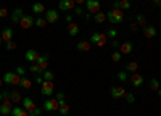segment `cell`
<instances>
[{"mask_svg":"<svg viewBox=\"0 0 161 116\" xmlns=\"http://www.w3.org/2000/svg\"><path fill=\"white\" fill-rule=\"evenodd\" d=\"M11 108H13V103H11L10 98H3L2 102H0V114L8 116L11 113Z\"/></svg>","mask_w":161,"mask_h":116,"instance_id":"8992f818","label":"cell"},{"mask_svg":"<svg viewBox=\"0 0 161 116\" xmlns=\"http://www.w3.org/2000/svg\"><path fill=\"white\" fill-rule=\"evenodd\" d=\"M113 48H119V42L116 41V39H113Z\"/></svg>","mask_w":161,"mask_h":116,"instance_id":"bcb514c9","label":"cell"},{"mask_svg":"<svg viewBox=\"0 0 161 116\" xmlns=\"http://www.w3.org/2000/svg\"><path fill=\"white\" fill-rule=\"evenodd\" d=\"M64 21L68 23V24H69V23H73V15H71V13H68V15L64 16Z\"/></svg>","mask_w":161,"mask_h":116,"instance_id":"7bdbcfd3","label":"cell"},{"mask_svg":"<svg viewBox=\"0 0 161 116\" xmlns=\"http://www.w3.org/2000/svg\"><path fill=\"white\" fill-rule=\"evenodd\" d=\"M150 89H152V90H155V92H158V90H159V84H158V79H155V77H153V79L150 81Z\"/></svg>","mask_w":161,"mask_h":116,"instance_id":"e575fe53","label":"cell"},{"mask_svg":"<svg viewBox=\"0 0 161 116\" xmlns=\"http://www.w3.org/2000/svg\"><path fill=\"white\" fill-rule=\"evenodd\" d=\"M116 36H118V31H116L114 28H110L108 31H106V37H111V39H116Z\"/></svg>","mask_w":161,"mask_h":116,"instance_id":"8d00e7d4","label":"cell"},{"mask_svg":"<svg viewBox=\"0 0 161 116\" xmlns=\"http://www.w3.org/2000/svg\"><path fill=\"white\" fill-rule=\"evenodd\" d=\"M68 34H69L71 37H76V36L79 34V26H77L76 23H69V24H68Z\"/></svg>","mask_w":161,"mask_h":116,"instance_id":"603a6c76","label":"cell"},{"mask_svg":"<svg viewBox=\"0 0 161 116\" xmlns=\"http://www.w3.org/2000/svg\"><path fill=\"white\" fill-rule=\"evenodd\" d=\"M44 82V77H40V76H36V84H42Z\"/></svg>","mask_w":161,"mask_h":116,"instance_id":"ee69618b","label":"cell"},{"mask_svg":"<svg viewBox=\"0 0 161 116\" xmlns=\"http://www.w3.org/2000/svg\"><path fill=\"white\" fill-rule=\"evenodd\" d=\"M60 19V13L57 10H45V21L53 24V23H57Z\"/></svg>","mask_w":161,"mask_h":116,"instance_id":"9c48e42d","label":"cell"},{"mask_svg":"<svg viewBox=\"0 0 161 116\" xmlns=\"http://www.w3.org/2000/svg\"><path fill=\"white\" fill-rule=\"evenodd\" d=\"M137 69H139V63H137V61H130V63L126 64V69H124V71H126V73H136Z\"/></svg>","mask_w":161,"mask_h":116,"instance_id":"cb8c5ba5","label":"cell"},{"mask_svg":"<svg viewBox=\"0 0 161 116\" xmlns=\"http://www.w3.org/2000/svg\"><path fill=\"white\" fill-rule=\"evenodd\" d=\"M121 57H123V55H121V53H119V50H114V52H113V53H111V60H113L114 63H118V61L121 60Z\"/></svg>","mask_w":161,"mask_h":116,"instance_id":"d590c367","label":"cell"},{"mask_svg":"<svg viewBox=\"0 0 161 116\" xmlns=\"http://www.w3.org/2000/svg\"><path fill=\"white\" fill-rule=\"evenodd\" d=\"M76 48H77L79 52H89V50H90V42L82 41V42H79V44L76 45Z\"/></svg>","mask_w":161,"mask_h":116,"instance_id":"d4e9b609","label":"cell"},{"mask_svg":"<svg viewBox=\"0 0 161 116\" xmlns=\"http://www.w3.org/2000/svg\"><path fill=\"white\" fill-rule=\"evenodd\" d=\"M57 111H60L61 116H68L69 114V105L64 100H58V110Z\"/></svg>","mask_w":161,"mask_h":116,"instance_id":"9a60e30c","label":"cell"},{"mask_svg":"<svg viewBox=\"0 0 161 116\" xmlns=\"http://www.w3.org/2000/svg\"><path fill=\"white\" fill-rule=\"evenodd\" d=\"M36 63H37L39 66L45 71V69L48 68V55H40V57L37 58V61H36Z\"/></svg>","mask_w":161,"mask_h":116,"instance_id":"d6986e66","label":"cell"},{"mask_svg":"<svg viewBox=\"0 0 161 116\" xmlns=\"http://www.w3.org/2000/svg\"><path fill=\"white\" fill-rule=\"evenodd\" d=\"M8 16V10L7 8H0V18H5Z\"/></svg>","mask_w":161,"mask_h":116,"instance_id":"60d3db41","label":"cell"},{"mask_svg":"<svg viewBox=\"0 0 161 116\" xmlns=\"http://www.w3.org/2000/svg\"><path fill=\"white\" fill-rule=\"evenodd\" d=\"M130 81H132V86H134V87H140V86L143 84V77H142L139 73H132Z\"/></svg>","mask_w":161,"mask_h":116,"instance_id":"e0dca14e","label":"cell"},{"mask_svg":"<svg viewBox=\"0 0 161 116\" xmlns=\"http://www.w3.org/2000/svg\"><path fill=\"white\" fill-rule=\"evenodd\" d=\"M136 23H137L139 26H142V28H145V26H147V19H145V16L142 15V13H137V16H136Z\"/></svg>","mask_w":161,"mask_h":116,"instance_id":"4dcf8cb0","label":"cell"},{"mask_svg":"<svg viewBox=\"0 0 161 116\" xmlns=\"http://www.w3.org/2000/svg\"><path fill=\"white\" fill-rule=\"evenodd\" d=\"M93 18H95V21H97L98 24H102V23H105V21H106V15H105L103 11L95 13V15H93Z\"/></svg>","mask_w":161,"mask_h":116,"instance_id":"f1b7e54d","label":"cell"},{"mask_svg":"<svg viewBox=\"0 0 161 116\" xmlns=\"http://www.w3.org/2000/svg\"><path fill=\"white\" fill-rule=\"evenodd\" d=\"M23 108L28 111V113H31V111H34L37 107L34 105V102H32L29 97H24V98H23Z\"/></svg>","mask_w":161,"mask_h":116,"instance_id":"2e32d148","label":"cell"},{"mask_svg":"<svg viewBox=\"0 0 161 116\" xmlns=\"http://www.w3.org/2000/svg\"><path fill=\"white\" fill-rule=\"evenodd\" d=\"M74 13H76L77 16H80V15H82V13H84V10L80 8V7H74Z\"/></svg>","mask_w":161,"mask_h":116,"instance_id":"b9f144b4","label":"cell"},{"mask_svg":"<svg viewBox=\"0 0 161 116\" xmlns=\"http://www.w3.org/2000/svg\"><path fill=\"white\" fill-rule=\"evenodd\" d=\"M23 15H24V13H23V10H21V8H16L15 11H13V13H11V21H13V23H15V24H18Z\"/></svg>","mask_w":161,"mask_h":116,"instance_id":"7402d4cb","label":"cell"},{"mask_svg":"<svg viewBox=\"0 0 161 116\" xmlns=\"http://www.w3.org/2000/svg\"><path fill=\"white\" fill-rule=\"evenodd\" d=\"M127 77H129V76H127L126 71H119V73H118V81H119V82H126Z\"/></svg>","mask_w":161,"mask_h":116,"instance_id":"836d02e7","label":"cell"},{"mask_svg":"<svg viewBox=\"0 0 161 116\" xmlns=\"http://www.w3.org/2000/svg\"><path fill=\"white\" fill-rule=\"evenodd\" d=\"M153 3H155L156 7H159V5H161V0H153Z\"/></svg>","mask_w":161,"mask_h":116,"instance_id":"c3c4849f","label":"cell"},{"mask_svg":"<svg viewBox=\"0 0 161 116\" xmlns=\"http://www.w3.org/2000/svg\"><path fill=\"white\" fill-rule=\"evenodd\" d=\"M53 90H55L53 81H44L42 84H40V92H42V95H45V97H52Z\"/></svg>","mask_w":161,"mask_h":116,"instance_id":"277c9868","label":"cell"},{"mask_svg":"<svg viewBox=\"0 0 161 116\" xmlns=\"http://www.w3.org/2000/svg\"><path fill=\"white\" fill-rule=\"evenodd\" d=\"M132 5H130V0H114L113 2V8H118V10H129Z\"/></svg>","mask_w":161,"mask_h":116,"instance_id":"7c38bea8","label":"cell"},{"mask_svg":"<svg viewBox=\"0 0 161 116\" xmlns=\"http://www.w3.org/2000/svg\"><path fill=\"white\" fill-rule=\"evenodd\" d=\"M74 2H76V5H84L86 0H74Z\"/></svg>","mask_w":161,"mask_h":116,"instance_id":"7dc6e473","label":"cell"},{"mask_svg":"<svg viewBox=\"0 0 161 116\" xmlns=\"http://www.w3.org/2000/svg\"><path fill=\"white\" fill-rule=\"evenodd\" d=\"M2 116H3V114H2Z\"/></svg>","mask_w":161,"mask_h":116,"instance_id":"db71d44e","label":"cell"},{"mask_svg":"<svg viewBox=\"0 0 161 116\" xmlns=\"http://www.w3.org/2000/svg\"><path fill=\"white\" fill-rule=\"evenodd\" d=\"M3 84H10V86H19V81H21V76L16 74L15 71H8L5 73L3 76Z\"/></svg>","mask_w":161,"mask_h":116,"instance_id":"7a4b0ae2","label":"cell"},{"mask_svg":"<svg viewBox=\"0 0 161 116\" xmlns=\"http://www.w3.org/2000/svg\"><path fill=\"white\" fill-rule=\"evenodd\" d=\"M89 42L90 44H95L98 47H103V45H106V34H103V32H93L90 36V41Z\"/></svg>","mask_w":161,"mask_h":116,"instance_id":"3957f363","label":"cell"},{"mask_svg":"<svg viewBox=\"0 0 161 116\" xmlns=\"http://www.w3.org/2000/svg\"><path fill=\"white\" fill-rule=\"evenodd\" d=\"M10 114H11V116H29V113L26 111L24 108H21V107H13Z\"/></svg>","mask_w":161,"mask_h":116,"instance_id":"44dd1931","label":"cell"},{"mask_svg":"<svg viewBox=\"0 0 161 116\" xmlns=\"http://www.w3.org/2000/svg\"><path fill=\"white\" fill-rule=\"evenodd\" d=\"M8 98L11 100V103H18V102H21V100H23L21 94H19V92H16V90H13V92H10V97H8Z\"/></svg>","mask_w":161,"mask_h":116,"instance_id":"484cf974","label":"cell"},{"mask_svg":"<svg viewBox=\"0 0 161 116\" xmlns=\"http://www.w3.org/2000/svg\"><path fill=\"white\" fill-rule=\"evenodd\" d=\"M16 47H18V45H16L15 42H13V41H10V42H5V48H7L8 52H10V50H16Z\"/></svg>","mask_w":161,"mask_h":116,"instance_id":"74e56055","label":"cell"},{"mask_svg":"<svg viewBox=\"0 0 161 116\" xmlns=\"http://www.w3.org/2000/svg\"><path fill=\"white\" fill-rule=\"evenodd\" d=\"M74 7H76L74 0H60L58 2V8L61 11H71V10H74Z\"/></svg>","mask_w":161,"mask_h":116,"instance_id":"30bf717a","label":"cell"},{"mask_svg":"<svg viewBox=\"0 0 161 116\" xmlns=\"http://www.w3.org/2000/svg\"><path fill=\"white\" fill-rule=\"evenodd\" d=\"M29 71H32L34 74H42V73H44V69L40 68L37 63H31V66H29Z\"/></svg>","mask_w":161,"mask_h":116,"instance_id":"1f68e13d","label":"cell"},{"mask_svg":"<svg viewBox=\"0 0 161 116\" xmlns=\"http://www.w3.org/2000/svg\"><path fill=\"white\" fill-rule=\"evenodd\" d=\"M42 74H44V81H53L55 79V74H53L52 71H48V69H45Z\"/></svg>","mask_w":161,"mask_h":116,"instance_id":"d6a6232c","label":"cell"},{"mask_svg":"<svg viewBox=\"0 0 161 116\" xmlns=\"http://www.w3.org/2000/svg\"><path fill=\"white\" fill-rule=\"evenodd\" d=\"M143 34H145V37L153 39V37H156V28H155V26H148V24H147L143 28Z\"/></svg>","mask_w":161,"mask_h":116,"instance_id":"ac0fdd59","label":"cell"},{"mask_svg":"<svg viewBox=\"0 0 161 116\" xmlns=\"http://www.w3.org/2000/svg\"><path fill=\"white\" fill-rule=\"evenodd\" d=\"M18 24L21 26L23 29H31L32 26H34V16H31V15H23Z\"/></svg>","mask_w":161,"mask_h":116,"instance_id":"52a82bcc","label":"cell"},{"mask_svg":"<svg viewBox=\"0 0 161 116\" xmlns=\"http://www.w3.org/2000/svg\"><path fill=\"white\" fill-rule=\"evenodd\" d=\"M32 11L37 13V15H40V13H45V7H44V3L36 2V3L32 5Z\"/></svg>","mask_w":161,"mask_h":116,"instance_id":"4316f807","label":"cell"},{"mask_svg":"<svg viewBox=\"0 0 161 116\" xmlns=\"http://www.w3.org/2000/svg\"><path fill=\"white\" fill-rule=\"evenodd\" d=\"M3 100V95H2V92H0V102H2Z\"/></svg>","mask_w":161,"mask_h":116,"instance_id":"681fc988","label":"cell"},{"mask_svg":"<svg viewBox=\"0 0 161 116\" xmlns=\"http://www.w3.org/2000/svg\"><path fill=\"white\" fill-rule=\"evenodd\" d=\"M132 48H134L132 42L130 41H126L124 44H119V53L121 55H129L130 52H132Z\"/></svg>","mask_w":161,"mask_h":116,"instance_id":"4fadbf2b","label":"cell"},{"mask_svg":"<svg viewBox=\"0 0 161 116\" xmlns=\"http://www.w3.org/2000/svg\"><path fill=\"white\" fill-rule=\"evenodd\" d=\"M2 42H3V41H2V37H0V44H2Z\"/></svg>","mask_w":161,"mask_h":116,"instance_id":"816d5d0a","label":"cell"},{"mask_svg":"<svg viewBox=\"0 0 161 116\" xmlns=\"http://www.w3.org/2000/svg\"><path fill=\"white\" fill-rule=\"evenodd\" d=\"M86 7H87L89 15H95V13L102 11V5L98 0H86Z\"/></svg>","mask_w":161,"mask_h":116,"instance_id":"5b68a950","label":"cell"},{"mask_svg":"<svg viewBox=\"0 0 161 116\" xmlns=\"http://www.w3.org/2000/svg\"><path fill=\"white\" fill-rule=\"evenodd\" d=\"M19 86H21L23 89H26V90H29L31 86H32V82H31V79H28L26 76H23V77H21V81H19Z\"/></svg>","mask_w":161,"mask_h":116,"instance_id":"83f0119b","label":"cell"},{"mask_svg":"<svg viewBox=\"0 0 161 116\" xmlns=\"http://www.w3.org/2000/svg\"><path fill=\"white\" fill-rule=\"evenodd\" d=\"M44 110H47V111H57L58 110V100L57 98H47L44 102Z\"/></svg>","mask_w":161,"mask_h":116,"instance_id":"8fae6325","label":"cell"},{"mask_svg":"<svg viewBox=\"0 0 161 116\" xmlns=\"http://www.w3.org/2000/svg\"><path fill=\"white\" fill-rule=\"evenodd\" d=\"M2 84H3V81H2V79H0V89H2Z\"/></svg>","mask_w":161,"mask_h":116,"instance_id":"f907efd6","label":"cell"},{"mask_svg":"<svg viewBox=\"0 0 161 116\" xmlns=\"http://www.w3.org/2000/svg\"><path fill=\"white\" fill-rule=\"evenodd\" d=\"M126 100L129 102V103H134V102H136V95H134V94H130V92H126Z\"/></svg>","mask_w":161,"mask_h":116,"instance_id":"f35d334b","label":"cell"},{"mask_svg":"<svg viewBox=\"0 0 161 116\" xmlns=\"http://www.w3.org/2000/svg\"><path fill=\"white\" fill-rule=\"evenodd\" d=\"M110 94H111L113 98H123L126 95V89L123 86H113L110 89Z\"/></svg>","mask_w":161,"mask_h":116,"instance_id":"ba28073f","label":"cell"},{"mask_svg":"<svg viewBox=\"0 0 161 116\" xmlns=\"http://www.w3.org/2000/svg\"><path fill=\"white\" fill-rule=\"evenodd\" d=\"M57 100H64V94L63 92H58L57 94Z\"/></svg>","mask_w":161,"mask_h":116,"instance_id":"f6af8a7d","label":"cell"},{"mask_svg":"<svg viewBox=\"0 0 161 116\" xmlns=\"http://www.w3.org/2000/svg\"><path fill=\"white\" fill-rule=\"evenodd\" d=\"M105 15H106V21H110L111 24H121L124 19L123 10H118V8H111L110 11H106Z\"/></svg>","mask_w":161,"mask_h":116,"instance_id":"6da1fadb","label":"cell"},{"mask_svg":"<svg viewBox=\"0 0 161 116\" xmlns=\"http://www.w3.org/2000/svg\"><path fill=\"white\" fill-rule=\"evenodd\" d=\"M39 57H40V53H39L37 50H34V48H29L28 52H26V55H24V58L28 60L29 63H36Z\"/></svg>","mask_w":161,"mask_h":116,"instance_id":"5bb4252c","label":"cell"},{"mask_svg":"<svg viewBox=\"0 0 161 116\" xmlns=\"http://www.w3.org/2000/svg\"><path fill=\"white\" fill-rule=\"evenodd\" d=\"M29 116H36V114H32V113H29Z\"/></svg>","mask_w":161,"mask_h":116,"instance_id":"f5cc1de1","label":"cell"},{"mask_svg":"<svg viewBox=\"0 0 161 116\" xmlns=\"http://www.w3.org/2000/svg\"><path fill=\"white\" fill-rule=\"evenodd\" d=\"M15 73H16V74H19V76H21V77H23V76H24V74H26V69H24V68H23V66H18V68H16V71H15Z\"/></svg>","mask_w":161,"mask_h":116,"instance_id":"ab89813d","label":"cell"},{"mask_svg":"<svg viewBox=\"0 0 161 116\" xmlns=\"http://www.w3.org/2000/svg\"><path fill=\"white\" fill-rule=\"evenodd\" d=\"M0 37H2L3 42H10L11 39H13V31H11L10 28H5L2 32H0Z\"/></svg>","mask_w":161,"mask_h":116,"instance_id":"ffe728a7","label":"cell"},{"mask_svg":"<svg viewBox=\"0 0 161 116\" xmlns=\"http://www.w3.org/2000/svg\"><path fill=\"white\" fill-rule=\"evenodd\" d=\"M34 24L37 26V28H45L47 21H45V18H42V16H37V18H34Z\"/></svg>","mask_w":161,"mask_h":116,"instance_id":"f546056e","label":"cell"}]
</instances>
